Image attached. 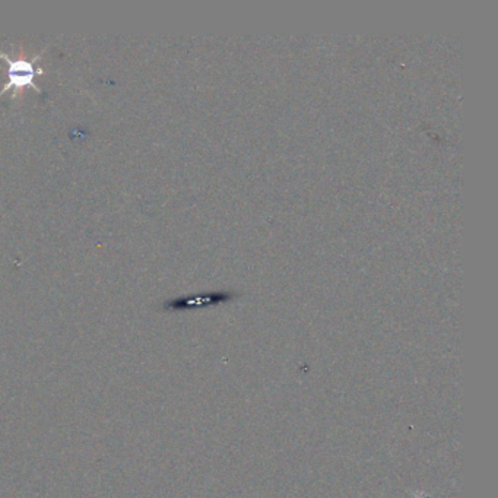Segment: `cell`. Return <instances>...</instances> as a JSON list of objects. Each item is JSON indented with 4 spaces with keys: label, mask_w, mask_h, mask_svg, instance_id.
<instances>
[{
    "label": "cell",
    "mask_w": 498,
    "mask_h": 498,
    "mask_svg": "<svg viewBox=\"0 0 498 498\" xmlns=\"http://www.w3.org/2000/svg\"><path fill=\"white\" fill-rule=\"evenodd\" d=\"M0 58H2L9 64L8 82L2 90H0V97L10 90L18 92L19 90H22V88H27V86H32L36 91L42 94V90L34 82V79L37 75H44V71L41 68H36L34 62H31L24 58L12 59L2 50H0Z\"/></svg>",
    "instance_id": "obj_1"
},
{
    "label": "cell",
    "mask_w": 498,
    "mask_h": 498,
    "mask_svg": "<svg viewBox=\"0 0 498 498\" xmlns=\"http://www.w3.org/2000/svg\"><path fill=\"white\" fill-rule=\"evenodd\" d=\"M237 294L232 291H212V292H202L196 295H186L173 298V300L165 301L162 308L167 312H183V310H193V308H203L209 306L223 304L231 301L236 298Z\"/></svg>",
    "instance_id": "obj_2"
}]
</instances>
